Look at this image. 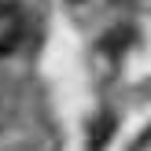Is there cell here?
<instances>
[{
	"instance_id": "obj_1",
	"label": "cell",
	"mask_w": 151,
	"mask_h": 151,
	"mask_svg": "<svg viewBox=\"0 0 151 151\" xmlns=\"http://www.w3.org/2000/svg\"><path fill=\"white\" fill-rule=\"evenodd\" d=\"M22 37H26V15H22V7L11 4V0H0V59L11 55L22 44Z\"/></svg>"
}]
</instances>
